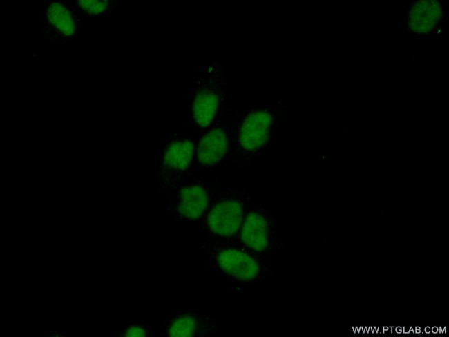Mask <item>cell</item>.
<instances>
[{"instance_id": "cell-3", "label": "cell", "mask_w": 449, "mask_h": 337, "mask_svg": "<svg viewBox=\"0 0 449 337\" xmlns=\"http://www.w3.org/2000/svg\"><path fill=\"white\" fill-rule=\"evenodd\" d=\"M228 244V243H227ZM236 244L273 268L283 253V243L276 222L267 207L250 195Z\"/></svg>"}, {"instance_id": "cell-11", "label": "cell", "mask_w": 449, "mask_h": 337, "mask_svg": "<svg viewBox=\"0 0 449 337\" xmlns=\"http://www.w3.org/2000/svg\"><path fill=\"white\" fill-rule=\"evenodd\" d=\"M441 15L442 8L437 1H417L409 11V28L417 34L430 33L439 24Z\"/></svg>"}, {"instance_id": "cell-5", "label": "cell", "mask_w": 449, "mask_h": 337, "mask_svg": "<svg viewBox=\"0 0 449 337\" xmlns=\"http://www.w3.org/2000/svg\"><path fill=\"white\" fill-rule=\"evenodd\" d=\"M226 90L221 64L213 61L208 64L195 81L189 103L190 122L198 133L209 128L226 108Z\"/></svg>"}, {"instance_id": "cell-9", "label": "cell", "mask_w": 449, "mask_h": 337, "mask_svg": "<svg viewBox=\"0 0 449 337\" xmlns=\"http://www.w3.org/2000/svg\"><path fill=\"white\" fill-rule=\"evenodd\" d=\"M216 331V319L211 316L189 310L180 311L161 326L163 336H211Z\"/></svg>"}, {"instance_id": "cell-7", "label": "cell", "mask_w": 449, "mask_h": 337, "mask_svg": "<svg viewBox=\"0 0 449 337\" xmlns=\"http://www.w3.org/2000/svg\"><path fill=\"white\" fill-rule=\"evenodd\" d=\"M195 140L187 133H173L162 148L157 187L160 193L183 181L193 170Z\"/></svg>"}, {"instance_id": "cell-10", "label": "cell", "mask_w": 449, "mask_h": 337, "mask_svg": "<svg viewBox=\"0 0 449 337\" xmlns=\"http://www.w3.org/2000/svg\"><path fill=\"white\" fill-rule=\"evenodd\" d=\"M45 32L54 41L65 42L78 34L79 23L75 13L64 3L53 1L46 3Z\"/></svg>"}, {"instance_id": "cell-13", "label": "cell", "mask_w": 449, "mask_h": 337, "mask_svg": "<svg viewBox=\"0 0 449 337\" xmlns=\"http://www.w3.org/2000/svg\"><path fill=\"white\" fill-rule=\"evenodd\" d=\"M117 336H153L154 331L147 325L140 322H132L123 327L117 333Z\"/></svg>"}, {"instance_id": "cell-4", "label": "cell", "mask_w": 449, "mask_h": 337, "mask_svg": "<svg viewBox=\"0 0 449 337\" xmlns=\"http://www.w3.org/2000/svg\"><path fill=\"white\" fill-rule=\"evenodd\" d=\"M201 249L221 273L238 287L259 284L274 270L236 244L204 242Z\"/></svg>"}, {"instance_id": "cell-1", "label": "cell", "mask_w": 449, "mask_h": 337, "mask_svg": "<svg viewBox=\"0 0 449 337\" xmlns=\"http://www.w3.org/2000/svg\"><path fill=\"white\" fill-rule=\"evenodd\" d=\"M286 112L278 101L235 113L229 157L238 168L250 165L266 149Z\"/></svg>"}, {"instance_id": "cell-12", "label": "cell", "mask_w": 449, "mask_h": 337, "mask_svg": "<svg viewBox=\"0 0 449 337\" xmlns=\"http://www.w3.org/2000/svg\"><path fill=\"white\" fill-rule=\"evenodd\" d=\"M114 1H77V7L86 15L102 16L108 14L116 5Z\"/></svg>"}, {"instance_id": "cell-8", "label": "cell", "mask_w": 449, "mask_h": 337, "mask_svg": "<svg viewBox=\"0 0 449 337\" xmlns=\"http://www.w3.org/2000/svg\"><path fill=\"white\" fill-rule=\"evenodd\" d=\"M235 113L225 108L195 140L193 170L211 169L229 157Z\"/></svg>"}, {"instance_id": "cell-2", "label": "cell", "mask_w": 449, "mask_h": 337, "mask_svg": "<svg viewBox=\"0 0 449 337\" xmlns=\"http://www.w3.org/2000/svg\"><path fill=\"white\" fill-rule=\"evenodd\" d=\"M250 195L244 189L222 188L217 180L202 223L206 241L233 243L239 234Z\"/></svg>"}, {"instance_id": "cell-6", "label": "cell", "mask_w": 449, "mask_h": 337, "mask_svg": "<svg viewBox=\"0 0 449 337\" xmlns=\"http://www.w3.org/2000/svg\"><path fill=\"white\" fill-rule=\"evenodd\" d=\"M213 189L204 179L184 181L165 192L164 213L178 222L201 224L210 204Z\"/></svg>"}]
</instances>
